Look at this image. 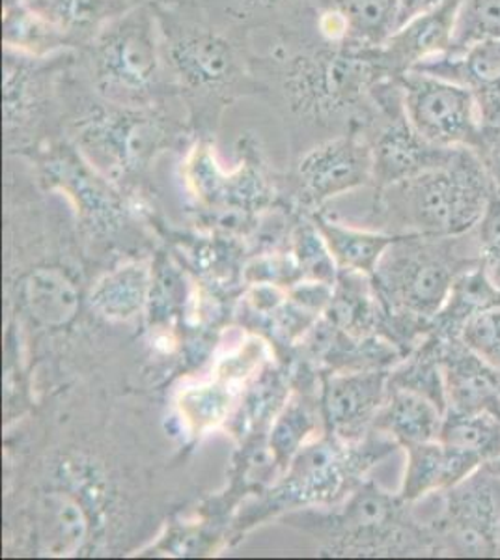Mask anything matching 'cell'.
<instances>
[{"label":"cell","mask_w":500,"mask_h":560,"mask_svg":"<svg viewBox=\"0 0 500 560\" xmlns=\"http://www.w3.org/2000/svg\"><path fill=\"white\" fill-rule=\"evenodd\" d=\"M266 96L293 121L346 133L367 124L374 92L396 81L381 45H330L312 31L311 15L275 33V44L256 57Z\"/></svg>","instance_id":"obj_1"},{"label":"cell","mask_w":500,"mask_h":560,"mask_svg":"<svg viewBox=\"0 0 500 560\" xmlns=\"http://www.w3.org/2000/svg\"><path fill=\"white\" fill-rule=\"evenodd\" d=\"M166 71L185 121L198 139H211L222 116L247 97L266 96L251 38L208 18L195 0H158Z\"/></svg>","instance_id":"obj_2"},{"label":"cell","mask_w":500,"mask_h":560,"mask_svg":"<svg viewBox=\"0 0 500 560\" xmlns=\"http://www.w3.org/2000/svg\"><path fill=\"white\" fill-rule=\"evenodd\" d=\"M63 131L92 165L115 182L147 171L159 153L190 133L166 107L107 102L73 66L63 92Z\"/></svg>","instance_id":"obj_3"},{"label":"cell","mask_w":500,"mask_h":560,"mask_svg":"<svg viewBox=\"0 0 500 560\" xmlns=\"http://www.w3.org/2000/svg\"><path fill=\"white\" fill-rule=\"evenodd\" d=\"M493 192L476 152L457 148L446 165L377 189L374 213L388 234L463 236L475 230Z\"/></svg>","instance_id":"obj_4"},{"label":"cell","mask_w":500,"mask_h":560,"mask_svg":"<svg viewBox=\"0 0 500 560\" xmlns=\"http://www.w3.org/2000/svg\"><path fill=\"white\" fill-rule=\"evenodd\" d=\"M84 81L107 102L166 107L176 100L152 4H137L108 21L81 51Z\"/></svg>","instance_id":"obj_5"},{"label":"cell","mask_w":500,"mask_h":560,"mask_svg":"<svg viewBox=\"0 0 500 560\" xmlns=\"http://www.w3.org/2000/svg\"><path fill=\"white\" fill-rule=\"evenodd\" d=\"M480 266L475 230L463 236H399L388 247L377 280L399 316L430 325L460 275Z\"/></svg>","instance_id":"obj_6"},{"label":"cell","mask_w":500,"mask_h":560,"mask_svg":"<svg viewBox=\"0 0 500 560\" xmlns=\"http://www.w3.org/2000/svg\"><path fill=\"white\" fill-rule=\"evenodd\" d=\"M77 51L28 57L4 49V135L8 147L44 142L63 131V92Z\"/></svg>","instance_id":"obj_7"},{"label":"cell","mask_w":500,"mask_h":560,"mask_svg":"<svg viewBox=\"0 0 500 560\" xmlns=\"http://www.w3.org/2000/svg\"><path fill=\"white\" fill-rule=\"evenodd\" d=\"M441 510L426 530L431 553L499 557L500 478L481 465L463 482L441 493Z\"/></svg>","instance_id":"obj_8"},{"label":"cell","mask_w":500,"mask_h":560,"mask_svg":"<svg viewBox=\"0 0 500 560\" xmlns=\"http://www.w3.org/2000/svg\"><path fill=\"white\" fill-rule=\"evenodd\" d=\"M361 133L372 148L375 191L446 165L457 152V148L431 144L412 128L399 79L386 81L375 89L374 110Z\"/></svg>","instance_id":"obj_9"},{"label":"cell","mask_w":500,"mask_h":560,"mask_svg":"<svg viewBox=\"0 0 500 560\" xmlns=\"http://www.w3.org/2000/svg\"><path fill=\"white\" fill-rule=\"evenodd\" d=\"M399 84L407 118L428 142L441 148L480 147L484 124L469 86L420 71H409Z\"/></svg>","instance_id":"obj_10"},{"label":"cell","mask_w":500,"mask_h":560,"mask_svg":"<svg viewBox=\"0 0 500 560\" xmlns=\"http://www.w3.org/2000/svg\"><path fill=\"white\" fill-rule=\"evenodd\" d=\"M299 195L312 205L374 185L372 148L359 129L338 133L304 153L295 165Z\"/></svg>","instance_id":"obj_11"},{"label":"cell","mask_w":500,"mask_h":560,"mask_svg":"<svg viewBox=\"0 0 500 560\" xmlns=\"http://www.w3.org/2000/svg\"><path fill=\"white\" fill-rule=\"evenodd\" d=\"M412 71L465 84L475 92L481 124L500 128V39L470 45L460 55H441Z\"/></svg>","instance_id":"obj_12"},{"label":"cell","mask_w":500,"mask_h":560,"mask_svg":"<svg viewBox=\"0 0 500 560\" xmlns=\"http://www.w3.org/2000/svg\"><path fill=\"white\" fill-rule=\"evenodd\" d=\"M449 409L460 413L491 411L500 417V370L476 355L460 338L441 345Z\"/></svg>","instance_id":"obj_13"},{"label":"cell","mask_w":500,"mask_h":560,"mask_svg":"<svg viewBox=\"0 0 500 560\" xmlns=\"http://www.w3.org/2000/svg\"><path fill=\"white\" fill-rule=\"evenodd\" d=\"M460 4L462 0L444 2L438 10L399 26L398 31L381 45L386 66L396 79H402L426 60L450 52L454 44Z\"/></svg>","instance_id":"obj_14"},{"label":"cell","mask_w":500,"mask_h":560,"mask_svg":"<svg viewBox=\"0 0 500 560\" xmlns=\"http://www.w3.org/2000/svg\"><path fill=\"white\" fill-rule=\"evenodd\" d=\"M475 454L446 445L441 440L407 446V469L402 499L412 504L426 497L441 495L481 467Z\"/></svg>","instance_id":"obj_15"},{"label":"cell","mask_w":500,"mask_h":560,"mask_svg":"<svg viewBox=\"0 0 500 560\" xmlns=\"http://www.w3.org/2000/svg\"><path fill=\"white\" fill-rule=\"evenodd\" d=\"M444 411L430 396L388 383V396L375 427L398 445L411 446L439 440Z\"/></svg>","instance_id":"obj_16"},{"label":"cell","mask_w":500,"mask_h":560,"mask_svg":"<svg viewBox=\"0 0 500 560\" xmlns=\"http://www.w3.org/2000/svg\"><path fill=\"white\" fill-rule=\"evenodd\" d=\"M388 380L391 374L383 370L335 380L327 390L333 427L342 435H351L362 432L368 422H375L388 396Z\"/></svg>","instance_id":"obj_17"},{"label":"cell","mask_w":500,"mask_h":560,"mask_svg":"<svg viewBox=\"0 0 500 560\" xmlns=\"http://www.w3.org/2000/svg\"><path fill=\"white\" fill-rule=\"evenodd\" d=\"M208 18L235 33L253 36L254 31H284L312 12V0H195Z\"/></svg>","instance_id":"obj_18"},{"label":"cell","mask_w":500,"mask_h":560,"mask_svg":"<svg viewBox=\"0 0 500 560\" xmlns=\"http://www.w3.org/2000/svg\"><path fill=\"white\" fill-rule=\"evenodd\" d=\"M2 44L4 49L28 57L75 51L60 26L21 0H2Z\"/></svg>","instance_id":"obj_19"},{"label":"cell","mask_w":500,"mask_h":560,"mask_svg":"<svg viewBox=\"0 0 500 560\" xmlns=\"http://www.w3.org/2000/svg\"><path fill=\"white\" fill-rule=\"evenodd\" d=\"M500 305V290L480 266L465 271L452 284L449 300L430 322V332L441 338H460L463 325L476 314Z\"/></svg>","instance_id":"obj_20"},{"label":"cell","mask_w":500,"mask_h":560,"mask_svg":"<svg viewBox=\"0 0 500 560\" xmlns=\"http://www.w3.org/2000/svg\"><path fill=\"white\" fill-rule=\"evenodd\" d=\"M133 7L127 0H39L38 12L60 26L81 51L108 21Z\"/></svg>","instance_id":"obj_21"},{"label":"cell","mask_w":500,"mask_h":560,"mask_svg":"<svg viewBox=\"0 0 500 560\" xmlns=\"http://www.w3.org/2000/svg\"><path fill=\"white\" fill-rule=\"evenodd\" d=\"M25 301L32 318L45 327H62L79 311L77 290L58 269H38L26 279Z\"/></svg>","instance_id":"obj_22"},{"label":"cell","mask_w":500,"mask_h":560,"mask_svg":"<svg viewBox=\"0 0 500 560\" xmlns=\"http://www.w3.org/2000/svg\"><path fill=\"white\" fill-rule=\"evenodd\" d=\"M314 7L342 13L351 44L383 45L398 28V0H312Z\"/></svg>","instance_id":"obj_23"},{"label":"cell","mask_w":500,"mask_h":560,"mask_svg":"<svg viewBox=\"0 0 500 560\" xmlns=\"http://www.w3.org/2000/svg\"><path fill=\"white\" fill-rule=\"evenodd\" d=\"M439 440L446 445L475 454L481 464L500 458V417L491 411L460 413L449 409L444 415Z\"/></svg>","instance_id":"obj_24"},{"label":"cell","mask_w":500,"mask_h":560,"mask_svg":"<svg viewBox=\"0 0 500 560\" xmlns=\"http://www.w3.org/2000/svg\"><path fill=\"white\" fill-rule=\"evenodd\" d=\"M319 226L338 261L367 275H375L381 258L399 237V234L354 230L329 221H319Z\"/></svg>","instance_id":"obj_25"},{"label":"cell","mask_w":500,"mask_h":560,"mask_svg":"<svg viewBox=\"0 0 500 560\" xmlns=\"http://www.w3.org/2000/svg\"><path fill=\"white\" fill-rule=\"evenodd\" d=\"M86 536V520L81 506L70 497L49 495L39 506V540L45 551L66 555L81 548Z\"/></svg>","instance_id":"obj_26"},{"label":"cell","mask_w":500,"mask_h":560,"mask_svg":"<svg viewBox=\"0 0 500 560\" xmlns=\"http://www.w3.org/2000/svg\"><path fill=\"white\" fill-rule=\"evenodd\" d=\"M148 271L140 266L121 268L105 277L92 292V305L107 318L126 319L139 313L147 300Z\"/></svg>","instance_id":"obj_27"},{"label":"cell","mask_w":500,"mask_h":560,"mask_svg":"<svg viewBox=\"0 0 500 560\" xmlns=\"http://www.w3.org/2000/svg\"><path fill=\"white\" fill-rule=\"evenodd\" d=\"M486 39H500V0H462L454 44L446 55H460Z\"/></svg>","instance_id":"obj_28"},{"label":"cell","mask_w":500,"mask_h":560,"mask_svg":"<svg viewBox=\"0 0 500 560\" xmlns=\"http://www.w3.org/2000/svg\"><path fill=\"white\" fill-rule=\"evenodd\" d=\"M460 340L486 363L500 370V305L473 316L463 325Z\"/></svg>","instance_id":"obj_29"},{"label":"cell","mask_w":500,"mask_h":560,"mask_svg":"<svg viewBox=\"0 0 500 560\" xmlns=\"http://www.w3.org/2000/svg\"><path fill=\"white\" fill-rule=\"evenodd\" d=\"M481 268L500 290V195L493 192L488 208L475 226Z\"/></svg>","instance_id":"obj_30"},{"label":"cell","mask_w":500,"mask_h":560,"mask_svg":"<svg viewBox=\"0 0 500 560\" xmlns=\"http://www.w3.org/2000/svg\"><path fill=\"white\" fill-rule=\"evenodd\" d=\"M480 158L481 165L486 168L495 192L500 195V128H486L480 147L473 150Z\"/></svg>","instance_id":"obj_31"},{"label":"cell","mask_w":500,"mask_h":560,"mask_svg":"<svg viewBox=\"0 0 500 560\" xmlns=\"http://www.w3.org/2000/svg\"><path fill=\"white\" fill-rule=\"evenodd\" d=\"M444 2L449 0H398V28L407 25L409 21L417 20L420 15L438 10Z\"/></svg>","instance_id":"obj_32"},{"label":"cell","mask_w":500,"mask_h":560,"mask_svg":"<svg viewBox=\"0 0 500 560\" xmlns=\"http://www.w3.org/2000/svg\"><path fill=\"white\" fill-rule=\"evenodd\" d=\"M486 469H488L491 475H495V477L500 478V458L495 459V462H491V464L484 465Z\"/></svg>","instance_id":"obj_33"},{"label":"cell","mask_w":500,"mask_h":560,"mask_svg":"<svg viewBox=\"0 0 500 560\" xmlns=\"http://www.w3.org/2000/svg\"><path fill=\"white\" fill-rule=\"evenodd\" d=\"M127 2H131V4H153L158 0H127Z\"/></svg>","instance_id":"obj_34"},{"label":"cell","mask_w":500,"mask_h":560,"mask_svg":"<svg viewBox=\"0 0 500 560\" xmlns=\"http://www.w3.org/2000/svg\"><path fill=\"white\" fill-rule=\"evenodd\" d=\"M499 557H500V553H499Z\"/></svg>","instance_id":"obj_35"}]
</instances>
